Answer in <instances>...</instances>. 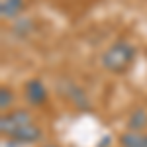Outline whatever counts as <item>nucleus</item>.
Returning a JSON list of instances; mask_svg holds the SVG:
<instances>
[{
    "label": "nucleus",
    "mask_w": 147,
    "mask_h": 147,
    "mask_svg": "<svg viewBox=\"0 0 147 147\" xmlns=\"http://www.w3.org/2000/svg\"><path fill=\"white\" fill-rule=\"evenodd\" d=\"M0 134L8 141L20 145H34L43 139V129L35 124L34 116L26 108H12L0 116Z\"/></svg>",
    "instance_id": "1"
},
{
    "label": "nucleus",
    "mask_w": 147,
    "mask_h": 147,
    "mask_svg": "<svg viewBox=\"0 0 147 147\" xmlns=\"http://www.w3.org/2000/svg\"><path fill=\"white\" fill-rule=\"evenodd\" d=\"M137 57V49L127 39H116L106 47L100 55V65L112 75H125L134 67Z\"/></svg>",
    "instance_id": "2"
},
{
    "label": "nucleus",
    "mask_w": 147,
    "mask_h": 147,
    "mask_svg": "<svg viewBox=\"0 0 147 147\" xmlns=\"http://www.w3.org/2000/svg\"><path fill=\"white\" fill-rule=\"evenodd\" d=\"M24 96H26V100L30 106H43L49 98V92H47L45 84H43V80L34 77V79L26 80V84H24Z\"/></svg>",
    "instance_id": "3"
},
{
    "label": "nucleus",
    "mask_w": 147,
    "mask_h": 147,
    "mask_svg": "<svg viewBox=\"0 0 147 147\" xmlns=\"http://www.w3.org/2000/svg\"><path fill=\"white\" fill-rule=\"evenodd\" d=\"M61 90H63V94L71 100V104L77 106L79 110H88V108H90V100H88V96H86V90H84L82 86H79L77 82H73V80H63V82H61Z\"/></svg>",
    "instance_id": "4"
},
{
    "label": "nucleus",
    "mask_w": 147,
    "mask_h": 147,
    "mask_svg": "<svg viewBox=\"0 0 147 147\" xmlns=\"http://www.w3.org/2000/svg\"><path fill=\"white\" fill-rule=\"evenodd\" d=\"M26 10V0H0V16L4 20H16Z\"/></svg>",
    "instance_id": "5"
},
{
    "label": "nucleus",
    "mask_w": 147,
    "mask_h": 147,
    "mask_svg": "<svg viewBox=\"0 0 147 147\" xmlns=\"http://www.w3.org/2000/svg\"><path fill=\"white\" fill-rule=\"evenodd\" d=\"M127 129L129 131H145L147 127V108L145 106H136L129 118H127Z\"/></svg>",
    "instance_id": "6"
},
{
    "label": "nucleus",
    "mask_w": 147,
    "mask_h": 147,
    "mask_svg": "<svg viewBox=\"0 0 147 147\" xmlns=\"http://www.w3.org/2000/svg\"><path fill=\"white\" fill-rule=\"evenodd\" d=\"M120 147H147V131H129L125 129L118 137Z\"/></svg>",
    "instance_id": "7"
},
{
    "label": "nucleus",
    "mask_w": 147,
    "mask_h": 147,
    "mask_svg": "<svg viewBox=\"0 0 147 147\" xmlns=\"http://www.w3.org/2000/svg\"><path fill=\"white\" fill-rule=\"evenodd\" d=\"M12 106H14V92H12L10 86H2L0 88V108H2V114L10 112Z\"/></svg>",
    "instance_id": "8"
},
{
    "label": "nucleus",
    "mask_w": 147,
    "mask_h": 147,
    "mask_svg": "<svg viewBox=\"0 0 147 147\" xmlns=\"http://www.w3.org/2000/svg\"><path fill=\"white\" fill-rule=\"evenodd\" d=\"M12 32H14V34H18L20 37H28L30 32H34V22H32V20H28V18H24V20H20V22L12 28Z\"/></svg>",
    "instance_id": "9"
},
{
    "label": "nucleus",
    "mask_w": 147,
    "mask_h": 147,
    "mask_svg": "<svg viewBox=\"0 0 147 147\" xmlns=\"http://www.w3.org/2000/svg\"><path fill=\"white\" fill-rule=\"evenodd\" d=\"M43 147H59V145H43Z\"/></svg>",
    "instance_id": "10"
}]
</instances>
